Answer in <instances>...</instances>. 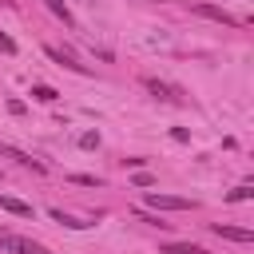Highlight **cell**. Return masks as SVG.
Here are the masks:
<instances>
[{
	"label": "cell",
	"mask_w": 254,
	"mask_h": 254,
	"mask_svg": "<svg viewBox=\"0 0 254 254\" xmlns=\"http://www.w3.org/2000/svg\"><path fill=\"white\" fill-rule=\"evenodd\" d=\"M52 222H60V226H67V230H83L87 222H79V218H71V214H64V210H52Z\"/></svg>",
	"instance_id": "12"
},
{
	"label": "cell",
	"mask_w": 254,
	"mask_h": 254,
	"mask_svg": "<svg viewBox=\"0 0 254 254\" xmlns=\"http://www.w3.org/2000/svg\"><path fill=\"white\" fill-rule=\"evenodd\" d=\"M135 187H155V179H151V175L139 167V171H135Z\"/></svg>",
	"instance_id": "17"
},
{
	"label": "cell",
	"mask_w": 254,
	"mask_h": 254,
	"mask_svg": "<svg viewBox=\"0 0 254 254\" xmlns=\"http://www.w3.org/2000/svg\"><path fill=\"white\" fill-rule=\"evenodd\" d=\"M0 52H4V56H12V52H16V40H12V36H4V32H0Z\"/></svg>",
	"instance_id": "18"
},
{
	"label": "cell",
	"mask_w": 254,
	"mask_h": 254,
	"mask_svg": "<svg viewBox=\"0 0 254 254\" xmlns=\"http://www.w3.org/2000/svg\"><path fill=\"white\" fill-rule=\"evenodd\" d=\"M143 87H147L155 99H167V103H179V99H183L179 87H171V83H163V79H155V75H143Z\"/></svg>",
	"instance_id": "3"
},
{
	"label": "cell",
	"mask_w": 254,
	"mask_h": 254,
	"mask_svg": "<svg viewBox=\"0 0 254 254\" xmlns=\"http://www.w3.org/2000/svg\"><path fill=\"white\" fill-rule=\"evenodd\" d=\"M44 56H48V60H56L60 67H71V71L87 75V64H79V60H75L71 52H64V48H52V44H48V48H44Z\"/></svg>",
	"instance_id": "4"
},
{
	"label": "cell",
	"mask_w": 254,
	"mask_h": 254,
	"mask_svg": "<svg viewBox=\"0 0 254 254\" xmlns=\"http://www.w3.org/2000/svg\"><path fill=\"white\" fill-rule=\"evenodd\" d=\"M250 194H254V190H250V187H246V183H242V187H234V190H230V194H226V198H230V202H246V198H250Z\"/></svg>",
	"instance_id": "14"
},
{
	"label": "cell",
	"mask_w": 254,
	"mask_h": 254,
	"mask_svg": "<svg viewBox=\"0 0 254 254\" xmlns=\"http://www.w3.org/2000/svg\"><path fill=\"white\" fill-rule=\"evenodd\" d=\"M71 183H83V187H103L99 175H71Z\"/></svg>",
	"instance_id": "15"
},
{
	"label": "cell",
	"mask_w": 254,
	"mask_h": 254,
	"mask_svg": "<svg viewBox=\"0 0 254 254\" xmlns=\"http://www.w3.org/2000/svg\"><path fill=\"white\" fill-rule=\"evenodd\" d=\"M135 218H139V222H147V226H159V230H167V226H171V222H163L159 214H143V210H135Z\"/></svg>",
	"instance_id": "13"
},
{
	"label": "cell",
	"mask_w": 254,
	"mask_h": 254,
	"mask_svg": "<svg viewBox=\"0 0 254 254\" xmlns=\"http://www.w3.org/2000/svg\"><path fill=\"white\" fill-rule=\"evenodd\" d=\"M171 139H175V143H187V139H190V131H187V127H175V131H171Z\"/></svg>",
	"instance_id": "19"
},
{
	"label": "cell",
	"mask_w": 254,
	"mask_h": 254,
	"mask_svg": "<svg viewBox=\"0 0 254 254\" xmlns=\"http://www.w3.org/2000/svg\"><path fill=\"white\" fill-rule=\"evenodd\" d=\"M0 155H4V159H16L20 167H32V171H40V175L48 171L40 159H32V155H24V151H16V147H8V143H0Z\"/></svg>",
	"instance_id": "7"
},
{
	"label": "cell",
	"mask_w": 254,
	"mask_h": 254,
	"mask_svg": "<svg viewBox=\"0 0 254 254\" xmlns=\"http://www.w3.org/2000/svg\"><path fill=\"white\" fill-rule=\"evenodd\" d=\"M147 206H151V210H194V202H190V198L159 194V190H151V194H147Z\"/></svg>",
	"instance_id": "2"
},
{
	"label": "cell",
	"mask_w": 254,
	"mask_h": 254,
	"mask_svg": "<svg viewBox=\"0 0 254 254\" xmlns=\"http://www.w3.org/2000/svg\"><path fill=\"white\" fill-rule=\"evenodd\" d=\"M32 99H40V103H56V99H60V91H56V87H48V83H32Z\"/></svg>",
	"instance_id": "10"
},
{
	"label": "cell",
	"mask_w": 254,
	"mask_h": 254,
	"mask_svg": "<svg viewBox=\"0 0 254 254\" xmlns=\"http://www.w3.org/2000/svg\"><path fill=\"white\" fill-rule=\"evenodd\" d=\"M194 12L206 16V20H218V24H226V28H238V20H234L226 8H218V4H194Z\"/></svg>",
	"instance_id": "5"
},
{
	"label": "cell",
	"mask_w": 254,
	"mask_h": 254,
	"mask_svg": "<svg viewBox=\"0 0 254 254\" xmlns=\"http://www.w3.org/2000/svg\"><path fill=\"white\" fill-rule=\"evenodd\" d=\"M159 254H206V250L194 242H167V246H159Z\"/></svg>",
	"instance_id": "9"
},
{
	"label": "cell",
	"mask_w": 254,
	"mask_h": 254,
	"mask_svg": "<svg viewBox=\"0 0 254 254\" xmlns=\"http://www.w3.org/2000/svg\"><path fill=\"white\" fill-rule=\"evenodd\" d=\"M0 210H8V214H16V218H32V202L12 198V194H0Z\"/></svg>",
	"instance_id": "8"
},
{
	"label": "cell",
	"mask_w": 254,
	"mask_h": 254,
	"mask_svg": "<svg viewBox=\"0 0 254 254\" xmlns=\"http://www.w3.org/2000/svg\"><path fill=\"white\" fill-rule=\"evenodd\" d=\"M79 147H87V151H91V147H99V135H95V131H87V135H79Z\"/></svg>",
	"instance_id": "16"
},
{
	"label": "cell",
	"mask_w": 254,
	"mask_h": 254,
	"mask_svg": "<svg viewBox=\"0 0 254 254\" xmlns=\"http://www.w3.org/2000/svg\"><path fill=\"white\" fill-rule=\"evenodd\" d=\"M210 230H214L218 238H230V242H254V230H250V226H222V222H218V226H210Z\"/></svg>",
	"instance_id": "6"
},
{
	"label": "cell",
	"mask_w": 254,
	"mask_h": 254,
	"mask_svg": "<svg viewBox=\"0 0 254 254\" xmlns=\"http://www.w3.org/2000/svg\"><path fill=\"white\" fill-rule=\"evenodd\" d=\"M0 250H12V254H52L48 246H40L32 238H20V234H0Z\"/></svg>",
	"instance_id": "1"
},
{
	"label": "cell",
	"mask_w": 254,
	"mask_h": 254,
	"mask_svg": "<svg viewBox=\"0 0 254 254\" xmlns=\"http://www.w3.org/2000/svg\"><path fill=\"white\" fill-rule=\"evenodd\" d=\"M44 8H48V12H52V16H56V20H64V24H75V20H71V12H67V4H64V0H44Z\"/></svg>",
	"instance_id": "11"
}]
</instances>
